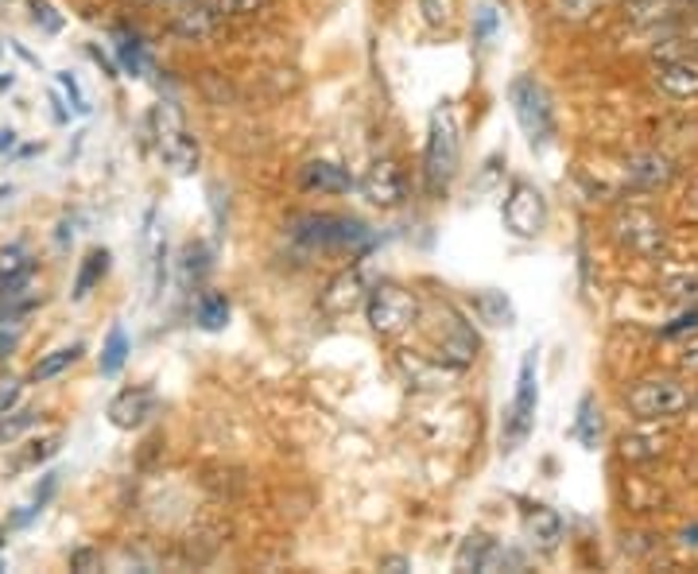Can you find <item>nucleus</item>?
<instances>
[{
	"mask_svg": "<svg viewBox=\"0 0 698 574\" xmlns=\"http://www.w3.org/2000/svg\"><path fill=\"white\" fill-rule=\"evenodd\" d=\"M59 86H63L66 101H71V110L78 113V117H86V113H90V101H86V93H83V86H78V78H74L71 71H59Z\"/></svg>",
	"mask_w": 698,
	"mask_h": 574,
	"instance_id": "34",
	"label": "nucleus"
},
{
	"mask_svg": "<svg viewBox=\"0 0 698 574\" xmlns=\"http://www.w3.org/2000/svg\"><path fill=\"white\" fill-rule=\"evenodd\" d=\"M152 125H155V148L164 155V164L172 167L175 175H191L202 160V148H199V140L191 137V128H187L182 113L175 110L172 101H167V105H155Z\"/></svg>",
	"mask_w": 698,
	"mask_h": 574,
	"instance_id": "6",
	"label": "nucleus"
},
{
	"mask_svg": "<svg viewBox=\"0 0 698 574\" xmlns=\"http://www.w3.org/2000/svg\"><path fill=\"white\" fill-rule=\"evenodd\" d=\"M59 450V435L55 438H43V443H39L36 450H31V462H43V458H51Z\"/></svg>",
	"mask_w": 698,
	"mask_h": 574,
	"instance_id": "45",
	"label": "nucleus"
},
{
	"mask_svg": "<svg viewBox=\"0 0 698 574\" xmlns=\"http://www.w3.org/2000/svg\"><path fill=\"white\" fill-rule=\"evenodd\" d=\"M675 175H680V164L663 152H636L625 164V179L636 191H663Z\"/></svg>",
	"mask_w": 698,
	"mask_h": 574,
	"instance_id": "11",
	"label": "nucleus"
},
{
	"mask_svg": "<svg viewBox=\"0 0 698 574\" xmlns=\"http://www.w3.org/2000/svg\"><path fill=\"white\" fill-rule=\"evenodd\" d=\"M470 310L478 315L481 322H490V327H512V319H517L512 299H508L505 292H493V288H485V292H473L470 295Z\"/></svg>",
	"mask_w": 698,
	"mask_h": 574,
	"instance_id": "17",
	"label": "nucleus"
},
{
	"mask_svg": "<svg viewBox=\"0 0 698 574\" xmlns=\"http://www.w3.org/2000/svg\"><path fill=\"white\" fill-rule=\"evenodd\" d=\"M462 164V140H458V120H454L450 101L431 110L427 120V148H423V179L431 194H446L450 191L454 175Z\"/></svg>",
	"mask_w": 698,
	"mask_h": 574,
	"instance_id": "1",
	"label": "nucleus"
},
{
	"mask_svg": "<svg viewBox=\"0 0 698 574\" xmlns=\"http://www.w3.org/2000/svg\"><path fill=\"white\" fill-rule=\"evenodd\" d=\"M20 393H24V384H20L16 377H0V416L16 408Z\"/></svg>",
	"mask_w": 698,
	"mask_h": 574,
	"instance_id": "40",
	"label": "nucleus"
},
{
	"mask_svg": "<svg viewBox=\"0 0 698 574\" xmlns=\"http://www.w3.org/2000/svg\"><path fill=\"white\" fill-rule=\"evenodd\" d=\"M381 571H411V559H404V556H389V559H381Z\"/></svg>",
	"mask_w": 698,
	"mask_h": 574,
	"instance_id": "47",
	"label": "nucleus"
},
{
	"mask_svg": "<svg viewBox=\"0 0 698 574\" xmlns=\"http://www.w3.org/2000/svg\"><path fill=\"white\" fill-rule=\"evenodd\" d=\"M365 295H369V288H365V272L354 265V268H345V272L327 288V295H322V307H327L330 315H345V310L361 307Z\"/></svg>",
	"mask_w": 698,
	"mask_h": 574,
	"instance_id": "15",
	"label": "nucleus"
},
{
	"mask_svg": "<svg viewBox=\"0 0 698 574\" xmlns=\"http://www.w3.org/2000/svg\"><path fill=\"white\" fill-rule=\"evenodd\" d=\"M695 393L680 377H644L625 393V408L633 411L636 423H671L687 416Z\"/></svg>",
	"mask_w": 698,
	"mask_h": 574,
	"instance_id": "2",
	"label": "nucleus"
},
{
	"mask_svg": "<svg viewBox=\"0 0 698 574\" xmlns=\"http://www.w3.org/2000/svg\"><path fill=\"white\" fill-rule=\"evenodd\" d=\"M695 43H698V36H695Z\"/></svg>",
	"mask_w": 698,
	"mask_h": 574,
	"instance_id": "52",
	"label": "nucleus"
},
{
	"mask_svg": "<svg viewBox=\"0 0 698 574\" xmlns=\"http://www.w3.org/2000/svg\"><path fill=\"white\" fill-rule=\"evenodd\" d=\"M300 187L307 194H350L357 187V179L345 171L342 164H330V160H307L300 167Z\"/></svg>",
	"mask_w": 698,
	"mask_h": 574,
	"instance_id": "14",
	"label": "nucleus"
},
{
	"mask_svg": "<svg viewBox=\"0 0 698 574\" xmlns=\"http://www.w3.org/2000/svg\"><path fill=\"white\" fill-rule=\"evenodd\" d=\"M680 547H687V551H698V524H687V528L680 532Z\"/></svg>",
	"mask_w": 698,
	"mask_h": 574,
	"instance_id": "46",
	"label": "nucleus"
},
{
	"mask_svg": "<svg viewBox=\"0 0 698 574\" xmlns=\"http://www.w3.org/2000/svg\"><path fill=\"white\" fill-rule=\"evenodd\" d=\"M226 322H229L226 295H202L199 299V327L202 330H226Z\"/></svg>",
	"mask_w": 698,
	"mask_h": 574,
	"instance_id": "28",
	"label": "nucleus"
},
{
	"mask_svg": "<svg viewBox=\"0 0 698 574\" xmlns=\"http://www.w3.org/2000/svg\"><path fill=\"white\" fill-rule=\"evenodd\" d=\"M601 431H606V423H601L598 400H594V396H582L579 416H574V428H571V438H579L586 450H598L601 447Z\"/></svg>",
	"mask_w": 698,
	"mask_h": 574,
	"instance_id": "20",
	"label": "nucleus"
},
{
	"mask_svg": "<svg viewBox=\"0 0 698 574\" xmlns=\"http://www.w3.org/2000/svg\"><path fill=\"white\" fill-rule=\"evenodd\" d=\"M606 4L609 0H555V12H559L562 20H589L598 16Z\"/></svg>",
	"mask_w": 698,
	"mask_h": 574,
	"instance_id": "32",
	"label": "nucleus"
},
{
	"mask_svg": "<svg viewBox=\"0 0 698 574\" xmlns=\"http://www.w3.org/2000/svg\"><path fill=\"white\" fill-rule=\"evenodd\" d=\"M508 105H512V117H517L520 132L528 137L532 152H544L555 137V105L547 86L535 78V74H517L508 82Z\"/></svg>",
	"mask_w": 698,
	"mask_h": 574,
	"instance_id": "3",
	"label": "nucleus"
},
{
	"mask_svg": "<svg viewBox=\"0 0 698 574\" xmlns=\"http://www.w3.org/2000/svg\"><path fill=\"white\" fill-rule=\"evenodd\" d=\"M155 411V393L148 388V384H137V388H125V393H117L110 400V423L117 431H137L148 423V416Z\"/></svg>",
	"mask_w": 698,
	"mask_h": 574,
	"instance_id": "12",
	"label": "nucleus"
},
{
	"mask_svg": "<svg viewBox=\"0 0 698 574\" xmlns=\"http://www.w3.org/2000/svg\"><path fill=\"white\" fill-rule=\"evenodd\" d=\"M695 408H698V393H695Z\"/></svg>",
	"mask_w": 698,
	"mask_h": 574,
	"instance_id": "51",
	"label": "nucleus"
},
{
	"mask_svg": "<svg viewBox=\"0 0 698 574\" xmlns=\"http://www.w3.org/2000/svg\"><path fill=\"white\" fill-rule=\"evenodd\" d=\"M78 357H83V346L74 342V346H63V349H51L47 357H39L36 365H31V381L43 384V381H55V377H63L71 365H78Z\"/></svg>",
	"mask_w": 698,
	"mask_h": 574,
	"instance_id": "23",
	"label": "nucleus"
},
{
	"mask_svg": "<svg viewBox=\"0 0 698 574\" xmlns=\"http://www.w3.org/2000/svg\"><path fill=\"white\" fill-rule=\"evenodd\" d=\"M663 299H671V303L698 299V276H671V280L663 283Z\"/></svg>",
	"mask_w": 698,
	"mask_h": 574,
	"instance_id": "33",
	"label": "nucleus"
},
{
	"mask_svg": "<svg viewBox=\"0 0 698 574\" xmlns=\"http://www.w3.org/2000/svg\"><path fill=\"white\" fill-rule=\"evenodd\" d=\"M55 489H59V474H47L43 485L36 489V497H31V509H36V512L43 509V505L51 501V497H55Z\"/></svg>",
	"mask_w": 698,
	"mask_h": 574,
	"instance_id": "42",
	"label": "nucleus"
},
{
	"mask_svg": "<svg viewBox=\"0 0 698 574\" xmlns=\"http://www.w3.org/2000/svg\"><path fill=\"white\" fill-rule=\"evenodd\" d=\"M202 272H206V248L187 245V253H182V283L191 288V280H199Z\"/></svg>",
	"mask_w": 698,
	"mask_h": 574,
	"instance_id": "35",
	"label": "nucleus"
},
{
	"mask_svg": "<svg viewBox=\"0 0 698 574\" xmlns=\"http://www.w3.org/2000/svg\"><path fill=\"white\" fill-rule=\"evenodd\" d=\"M675 9V0H621V16L633 28H652V24H663Z\"/></svg>",
	"mask_w": 698,
	"mask_h": 574,
	"instance_id": "22",
	"label": "nucleus"
},
{
	"mask_svg": "<svg viewBox=\"0 0 698 574\" xmlns=\"http://www.w3.org/2000/svg\"><path fill=\"white\" fill-rule=\"evenodd\" d=\"M675 4H680V9H698V0H675Z\"/></svg>",
	"mask_w": 698,
	"mask_h": 574,
	"instance_id": "50",
	"label": "nucleus"
},
{
	"mask_svg": "<svg viewBox=\"0 0 698 574\" xmlns=\"http://www.w3.org/2000/svg\"><path fill=\"white\" fill-rule=\"evenodd\" d=\"M31 20H36L43 31H51V36H55V31H63V16L51 9V0H31Z\"/></svg>",
	"mask_w": 698,
	"mask_h": 574,
	"instance_id": "36",
	"label": "nucleus"
},
{
	"mask_svg": "<svg viewBox=\"0 0 698 574\" xmlns=\"http://www.w3.org/2000/svg\"><path fill=\"white\" fill-rule=\"evenodd\" d=\"M497 28H500V12L493 9L490 0L478 4V9H473V43H490V39L497 36Z\"/></svg>",
	"mask_w": 698,
	"mask_h": 574,
	"instance_id": "30",
	"label": "nucleus"
},
{
	"mask_svg": "<svg viewBox=\"0 0 698 574\" xmlns=\"http://www.w3.org/2000/svg\"><path fill=\"white\" fill-rule=\"evenodd\" d=\"M613 238L621 241V248H629L640 260H660L663 248H668V229L656 218L652 211L644 206H629L613 218Z\"/></svg>",
	"mask_w": 698,
	"mask_h": 574,
	"instance_id": "9",
	"label": "nucleus"
},
{
	"mask_svg": "<svg viewBox=\"0 0 698 574\" xmlns=\"http://www.w3.org/2000/svg\"><path fill=\"white\" fill-rule=\"evenodd\" d=\"M164 283H167V245L160 241V245H155V283H152V292L160 295V292H164Z\"/></svg>",
	"mask_w": 698,
	"mask_h": 574,
	"instance_id": "41",
	"label": "nucleus"
},
{
	"mask_svg": "<svg viewBox=\"0 0 698 574\" xmlns=\"http://www.w3.org/2000/svg\"><path fill=\"white\" fill-rule=\"evenodd\" d=\"M357 191H361V199L369 202V206H377V211H396V206H404V199H408V182H404V171H399L396 160L381 155V160H372V164L365 167V175L357 179Z\"/></svg>",
	"mask_w": 698,
	"mask_h": 574,
	"instance_id": "10",
	"label": "nucleus"
},
{
	"mask_svg": "<svg viewBox=\"0 0 698 574\" xmlns=\"http://www.w3.org/2000/svg\"><path fill=\"white\" fill-rule=\"evenodd\" d=\"M687 214L698 221V182H695V187H690V191H687Z\"/></svg>",
	"mask_w": 698,
	"mask_h": 574,
	"instance_id": "48",
	"label": "nucleus"
},
{
	"mask_svg": "<svg viewBox=\"0 0 698 574\" xmlns=\"http://www.w3.org/2000/svg\"><path fill=\"white\" fill-rule=\"evenodd\" d=\"M90 55H93V63H98V66H101V71L110 74V78H120V66H117V63H113V59H110V55H105V51H101V47H98V43H93V47H90Z\"/></svg>",
	"mask_w": 698,
	"mask_h": 574,
	"instance_id": "43",
	"label": "nucleus"
},
{
	"mask_svg": "<svg viewBox=\"0 0 698 574\" xmlns=\"http://www.w3.org/2000/svg\"><path fill=\"white\" fill-rule=\"evenodd\" d=\"M128 354H132V342H128L125 327H110V337H105V346H101V377H117L125 369Z\"/></svg>",
	"mask_w": 698,
	"mask_h": 574,
	"instance_id": "24",
	"label": "nucleus"
},
{
	"mask_svg": "<svg viewBox=\"0 0 698 574\" xmlns=\"http://www.w3.org/2000/svg\"><path fill=\"white\" fill-rule=\"evenodd\" d=\"M295 241L318 253H350L361 256L372 248V233L365 221L345 218V214H310L295 226Z\"/></svg>",
	"mask_w": 698,
	"mask_h": 574,
	"instance_id": "4",
	"label": "nucleus"
},
{
	"mask_svg": "<svg viewBox=\"0 0 698 574\" xmlns=\"http://www.w3.org/2000/svg\"><path fill=\"white\" fill-rule=\"evenodd\" d=\"M218 24H221V9H206V4H199V9L179 12L172 28L179 31L182 39H194V43H202V39H210L214 31H218Z\"/></svg>",
	"mask_w": 698,
	"mask_h": 574,
	"instance_id": "18",
	"label": "nucleus"
},
{
	"mask_svg": "<svg viewBox=\"0 0 698 574\" xmlns=\"http://www.w3.org/2000/svg\"><path fill=\"white\" fill-rule=\"evenodd\" d=\"M698 330V307L687 310V315H680L675 322H668V327L660 330V337H680V334H695Z\"/></svg>",
	"mask_w": 698,
	"mask_h": 574,
	"instance_id": "39",
	"label": "nucleus"
},
{
	"mask_svg": "<svg viewBox=\"0 0 698 574\" xmlns=\"http://www.w3.org/2000/svg\"><path fill=\"white\" fill-rule=\"evenodd\" d=\"M458 12V0H419V16L427 28H446Z\"/></svg>",
	"mask_w": 698,
	"mask_h": 574,
	"instance_id": "31",
	"label": "nucleus"
},
{
	"mask_svg": "<svg viewBox=\"0 0 698 574\" xmlns=\"http://www.w3.org/2000/svg\"><path fill=\"white\" fill-rule=\"evenodd\" d=\"M493 539L485 536V532H473V536L462 539V547H458V556H454V566L458 571H485V563H490L493 556Z\"/></svg>",
	"mask_w": 698,
	"mask_h": 574,
	"instance_id": "25",
	"label": "nucleus"
},
{
	"mask_svg": "<svg viewBox=\"0 0 698 574\" xmlns=\"http://www.w3.org/2000/svg\"><path fill=\"white\" fill-rule=\"evenodd\" d=\"M663 443H668V438L656 435V431H636V435L621 438V455H625L629 462H648V458L663 455Z\"/></svg>",
	"mask_w": 698,
	"mask_h": 574,
	"instance_id": "27",
	"label": "nucleus"
},
{
	"mask_svg": "<svg viewBox=\"0 0 698 574\" xmlns=\"http://www.w3.org/2000/svg\"><path fill=\"white\" fill-rule=\"evenodd\" d=\"M652 82L660 86V93L675 101H695L698 98V63L690 59H660L652 66Z\"/></svg>",
	"mask_w": 698,
	"mask_h": 574,
	"instance_id": "13",
	"label": "nucleus"
},
{
	"mask_svg": "<svg viewBox=\"0 0 698 574\" xmlns=\"http://www.w3.org/2000/svg\"><path fill=\"white\" fill-rule=\"evenodd\" d=\"M71 571H83V574L101 571V551H98V547H74V551H71Z\"/></svg>",
	"mask_w": 698,
	"mask_h": 574,
	"instance_id": "37",
	"label": "nucleus"
},
{
	"mask_svg": "<svg viewBox=\"0 0 698 574\" xmlns=\"http://www.w3.org/2000/svg\"><path fill=\"white\" fill-rule=\"evenodd\" d=\"M110 248H90L86 253V260H83V268H78V276H74V288H71V299H78L83 303L86 295L98 288L101 280H105V272H110Z\"/></svg>",
	"mask_w": 698,
	"mask_h": 574,
	"instance_id": "19",
	"label": "nucleus"
},
{
	"mask_svg": "<svg viewBox=\"0 0 698 574\" xmlns=\"http://www.w3.org/2000/svg\"><path fill=\"white\" fill-rule=\"evenodd\" d=\"M680 365H683V369H690V373H698V337L680 349Z\"/></svg>",
	"mask_w": 698,
	"mask_h": 574,
	"instance_id": "44",
	"label": "nucleus"
},
{
	"mask_svg": "<svg viewBox=\"0 0 698 574\" xmlns=\"http://www.w3.org/2000/svg\"><path fill=\"white\" fill-rule=\"evenodd\" d=\"M524 536L532 539V547H540V551H555L562 539V516L555 509H547V505H532V509L524 512Z\"/></svg>",
	"mask_w": 698,
	"mask_h": 574,
	"instance_id": "16",
	"label": "nucleus"
},
{
	"mask_svg": "<svg viewBox=\"0 0 698 574\" xmlns=\"http://www.w3.org/2000/svg\"><path fill=\"white\" fill-rule=\"evenodd\" d=\"M272 0H221L218 9L226 12V16H256L261 9H268Z\"/></svg>",
	"mask_w": 698,
	"mask_h": 574,
	"instance_id": "38",
	"label": "nucleus"
},
{
	"mask_svg": "<svg viewBox=\"0 0 698 574\" xmlns=\"http://www.w3.org/2000/svg\"><path fill=\"white\" fill-rule=\"evenodd\" d=\"M535 411H540V365H535V349H528L524 361H520V373H517V393H512V404H508V416H505V455L524 443L535 428Z\"/></svg>",
	"mask_w": 698,
	"mask_h": 574,
	"instance_id": "7",
	"label": "nucleus"
},
{
	"mask_svg": "<svg viewBox=\"0 0 698 574\" xmlns=\"http://www.w3.org/2000/svg\"><path fill=\"white\" fill-rule=\"evenodd\" d=\"M12 144H16V132H12V128H0V152H9Z\"/></svg>",
	"mask_w": 698,
	"mask_h": 574,
	"instance_id": "49",
	"label": "nucleus"
},
{
	"mask_svg": "<svg viewBox=\"0 0 698 574\" xmlns=\"http://www.w3.org/2000/svg\"><path fill=\"white\" fill-rule=\"evenodd\" d=\"M117 66L125 74H132V78H140V74L148 71V59H144V43H140L137 31H117Z\"/></svg>",
	"mask_w": 698,
	"mask_h": 574,
	"instance_id": "26",
	"label": "nucleus"
},
{
	"mask_svg": "<svg viewBox=\"0 0 698 574\" xmlns=\"http://www.w3.org/2000/svg\"><path fill=\"white\" fill-rule=\"evenodd\" d=\"M500 221L512 238L520 241H535L547 226V199L544 191L528 179H512L508 182L505 199H500Z\"/></svg>",
	"mask_w": 698,
	"mask_h": 574,
	"instance_id": "8",
	"label": "nucleus"
},
{
	"mask_svg": "<svg viewBox=\"0 0 698 574\" xmlns=\"http://www.w3.org/2000/svg\"><path fill=\"white\" fill-rule=\"evenodd\" d=\"M365 319H369L372 334L396 337L419 319V299L408 288L384 280L377 288H369V295H365Z\"/></svg>",
	"mask_w": 698,
	"mask_h": 574,
	"instance_id": "5",
	"label": "nucleus"
},
{
	"mask_svg": "<svg viewBox=\"0 0 698 574\" xmlns=\"http://www.w3.org/2000/svg\"><path fill=\"white\" fill-rule=\"evenodd\" d=\"M36 276V260L24 245H4L0 248V288H16Z\"/></svg>",
	"mask_w": 698,
	"mask_h": 574,
	"instance_id": "21",
	"label": "nucleus"
},
{
	"mask_svg": "<svg viewBox=\"0 0 698 574\" xmlns=\"http://www.w3.org/2000/svg\"><path fill=\"white\" fill-rule=\"evenodd\" d=\"M39 423V411H4L0 416V447L16 443L24 431H31Z\"/></svg>",
	"mask_w": 698,
	"mask_h": 574,
	"instance_id": "29",
	"label": "nucleus"
}]
</instances>
